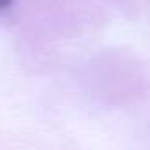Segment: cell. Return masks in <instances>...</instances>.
Masks as SVG:
<instances>
[{
	"label": "cell",
	"instance_id": "6da1fadb",
	"mask_svg": "<svg viewBox=\"0 0 150 150\" xmlns=\"http://www.w3.org/2000/svg\"><path fill=\"white\" fill-rule=\"evenodd\" d=\"M11 2H13V0H0V9L9 7V6H11Z\"/></svg>",
	"mask_w": 150,
	"mask_h": 150
}]
</instances>
